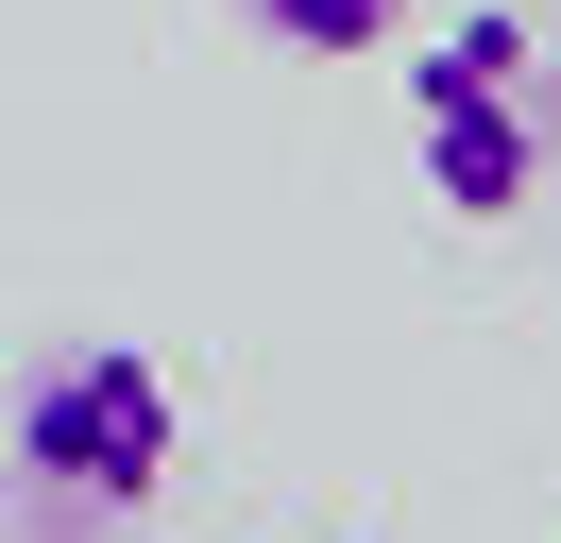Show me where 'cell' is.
Listing matches in <instances>:
<instances>
[{
    "label": "cell",
    "mask_w": 561,
    "mask_h": 543,
    "mask_svg": "<svg viewBox=\"0 0 561 543\" xmlns=\"http://www.w3.org/2000/svg\"><path fill=\"white\" fill-rule=\"evenodd\" d=\"M409 153H425V187H443L459 221H527V204H545V170H561V68H545V34H527L511 0H477L459 34L409 51Z\"/></svg>",
    "instance_id": "obj_1"
},
{
    "label": "cell",
    "mask_w": 561,
    "mask_h": 543,
    "mask_svg": "<svg viewBox=\"0 0 561 543\" xmlns=\"http://www.w3.org/2000/svg\"><path fill=\"white\" fill-rule=\"evenodd\" d=\"M171 373L137 357V339H69V357L18 373V493L35 509H85V527H137L153 493H171Z\"/></svg>",
    "instance_id": "obj_2"
},
{
    "label": "cell",
    "mask_w": 561,
    "mask_h": 543,
    "mask_svg": "<svg viewBox=\"0 0 561 543\" xmlns=\"http://www.w3.org/2000/svg\"><path fill=\"white\" fill-rule=\"evenodd\" d=\"M255 34H273V51H391L409 0H255Z\"/></svg>",
    "instance_id": "obj_3"
}]
</instances>
